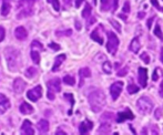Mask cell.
<instances>
[{"mask_svg":"<svg viewBox=\"0 0 163 135\" xmlns=\"http://www.w3.org/2000/svg\"><path fill=\"white\" fill-rule=\"evenodd\" d=\"M26 82L22 79H20V78H18V79H16V80L13 81V91H15V93L16 94H21V93L25 91L26 89Z\"/></svg>","mask_w":163,"mask_h":135,"instance_id":"obj_10","label":"cell"},{"mask_svg":"<svg viewBox=\"0 0 163 135\" xmlns=\"http://www.w3.org/2000/svg\"><path fill=\"white\" fill-rule=\"evenodd\" d=\"M37 129L40 134H44L49 131V122L47 120H40L37 124Z\"/></svg>","mask_w":163,"mask_h":135,"instance_id":"obj_16","label":"cell"},{"mask_svg":"<svg viewBox=\"0 0 163 135\" xmlns=\"http://www.w3.org/2000/svg\"><path fill=\"white\" fill-rule=\"evenodd\" d=\"M91 12H92V9H91V6L87 3L86 7H84V9H83V11H82V17L83 18H89L90 16H91Z\"/></svg>","mask_w":163,"mask_h":135,"instance_id":"obj_26","label":"cell"},{"mask_svg":"<svg viewBox=\"0 0 163 135\" xmlns=\"http://www.w3.org/2000/svg\"><path fill=\"white\" fill-rule=\"evenodd\" d=\"M79 75L81 78V80H80V86H82V84H83V79L90 78L91 76V71H90L89 68H82V69H80V71H79Z\"/></svg>","mask_w":163,"mask_h":135,"instance_id":"obj_20","label":"cell"},{"mask_svg":"<svg viewBox=\"0 0 163 135\" xmlns=\"http://www.w3.org/2000/svg\"><path fill=\"white\" fill-rule=\"evenodd\" d=\"M71 32H72V31H71V30H70V29H69V30H67V31H66V32H63V33H62V32H57V36H61V34H66V36H70V34H71Z\"/></svg>","mask_w":163,"mask_h":135,"instance_id":"obj_44","label":"cell"},{"mask_svg":"<svg viewBox=\"0 0 163 135\" xmlns=\"http://www.w3.org/2000/svg\"><path fill=\"white\" fill-rule=\"evenodd\" d=\"M49 48H50V49H52V50H55V51H59V50L61 49L59 44H57V43H53V42H51L50 44H49Z\"/></svg>","mask_w":163,"mask_h":135,"instance_id":"obj_39","label":"cell"},{"mask_svg":"<svg viewBox=\"0 0 163 135\" xmlns=\"http://www.w3.org/2000/svg\"><path fill=\"white\" fill-rule=\"evenodd\" d=\"M66 58H67L66 54H60L57 56L56 60H55V64H53V67H52V71H53V72H56V71L59 70V68L62 64V62L66 60Z\"/></svg>","mask_w":163,"mask_h":135,"instance_id":"obj_19","label":"cell"},{"mask_svg":"<svg viewBox=\"0 0 163 135\" xmlns=\"http://www.w3.org/2000/svg\"><path fill=\"white\" fill-rule=\"evenodd\" d=\"M66 2H67V5H69L70 6V3H71V0H64Z\"/></svg>","mask_w":163,"mask_h":135,"instance_id":"obj_54","label":"cell"},{"mask_svg":"<svg viewBox=\"0 0 163 135\" xmlns=\"http://www.w3.org/2000/svg\"><path fill=\"white\" fill-rule=\"evenodd\" d=\"M75 27H77V29H78V30H80V29H81V25H80V22H79L78 20L75 21Z\"/></svg>","mask_w":163,"mask_h":135,"instance_id":"obj_50","label":"cell"},{"mask_svg":"<svg viewBox=\"0 0 163 135\" xmlns=\"http://www.w3.org/2000/svg\"><path fill=\"white\" fill-rule=\"evenodd\" d=\"M48 98L51 100V101H52V100H55V92H52V91L49 90V91H48Z\"/></svg>","mask_w":163,"mask_h":135,"instance_id":"obj_43","label":"cell"},{"mask_svg":"<svg viewBox=\"0 0 163 135\" xmlns=\"http://www.w3.org/2000/svg\"><path fill=\"white\" fill-rule=\"evenodd\" d=\"M110 129H111V125H110V123L102 122L101 126L99 127V129H98V133H100V134H108V133L110 132Z\"/></svg>","mask_w":163,"mask_h":135,"instance_id":"obj_22","label":"cell"},{"mask_svg":"<svg viewBox=\"0 0 163 135\" xmlns=\"http://www.w3.org/2000/svg\"><path fill=\"white\" fill-rule=\"evenodd\" d=\"M151 2H152V5L157 8V10H160V11H162L163 12V8L160 5H159V2H157V0H151Z\"/></svg>","mask_w":163,"mask_h":135,"instance_id":"obj_40","label":"cell"},{"mask_svg":"<svg viewBox=\"0 0 163 135\" xmlns=\"http://www.w3.org/2000/svg\"><path fill=\"white\" fill-rule=\"evenodd\" d=\"M141 60H142V61H144L146 64H148V63H150V58H149L148 53H145V52H143V53L141 54Z\"/></svg>","mask_w":163,"mask_h":135,"instance_id":"obj_37","label":"cell"},{"mask_svg":"<svg viewBox=\"0 0 163 135\" xmlns=\"http://www.w3.org/2000/svg\"><path fill=\"white\" fill-rule=\"evenodd\" d=\"M140 41H139V38H134L130 43V50H131L133 53H138L139 50H140Z\"/></svg>","mask_w":163,"mask_h":135,"instance_id":"obj_21","label":"cell"},{"mask_svg":"<svg viewBox=\"0 0 163 135\" xmlns=\"http://www.w3.org/2000/svg\"><path fill=\"white\" fill-rule=\"evenodd\" d=\"M83 1H84V0H75V7L79 8V7L81 6V3L83 2Z\"/></svg>","mask_w":163,"mask_h":135,"instance_id":"obj_47","label":"cell"},{"mask_svg":"<svg viewBox=\"0 0 163 135\" xmlns=\"http://www.w3.org/2000/svg\"><path fill=\"white\" fill-rule=\"evenodd\" d=\"M154 34L157 36V38H160L161 40H163V33H162V30H161V28H160V25H155V28H154Z\"/></svg>","mask_w":163,"mask_h":135,"instance_id":"obj_32","label":"cell"},{"mask_svg":"<svg viewBox=\"0 0 163 135\" xmlns=\"http://www.w3.org/2000/svg\"><path fill=\"white\" fill-rule=\"evenodd\" d=\"M48 2L52 5L53 9H55L56 11H59V10H60V2H59V0H48Z\"/></svg>","mask_w":163,"mask_h":135,"instance_id":"obj_34","label":"cell"},{"mask_svg":"<svg viewBox=\"0 0 163 135\" xmlns=\"http://www.w3.org/2000/svg\"><path fill=\"white\" fill-rule=\"evenodd\" d=\"M128 71H129V69H128V68L126 67L124 69H123V70H121V71H119L117 75H119V76H124V75H126V74L128 73Z\"/></svg>","mask_w":163,"mask_h":135,"instance_id":"obj_42","label":"cell"},{"mask_svg":"<svg viewBox=\"0 0 163 135\" xmlns=\"http://www.w3.org/2000/svg\"><path fill=\"white\" fill-rule=\"evenodd\" d=\"M139 112L141 114H150L153 110V102L148 96H141L137 102Z\"/></svg>","mask_w":163,"mask_h":135,"instance_id":"obj_4","label":"cell"},{"mask_svg":"<svg viewBox=\"0 0 163 135\" xmlns=\"http://www.w3.org/2000/svg\"><path fill=\"white\" fill-rule=\"evenodd\" d=\"M134 118V115L132 113V111L130 109H126L122 112H119L118 113V116H117V122L118 123H122L126 121V120H133Z\"/></svg>","mask_w":163,"mask_h":135,"instance_id":"obj_8","label":"cell"},{"mask_svg":"<svg viewBox=\"0 0 163 135\" xmlns=\"http://www.w3.org/2000/svg\"><path fill=\"white\" fill-rule=\"evenodd\" d=\"M143 16H144V14H143V13H139V17H140V18H142V17H143Z\"/></svg>","mask_w":163,"mask_h":135,"instance_id":"obj_55","label":"cell"},{"mask_svg":"<svg viewBox=\"0 0 163 135\" xmlns=\"http://www.w3.org/2000/svg\"><path fill=\"white\" fill-rule=\"evenodd\" d=\"M27 96H28L29 100H31L32 102H37L38 100L42 96V87H41L40 85L33 87L32 90L28 91Z\"/></svg>","mask_w":163,"mask_h":135,"instance_id":"obj_7","label":"cell"},{"mask_svg":"<svg viewBox=\"0 0 163 135\" xmlns=\"http://www.w3.org/2000/svg\"><path fill=\"white\" fill-rule=\"evenodd\" d=\"M6 61L10 71H17L20 67V52L12 47H8L5 50Z\"/></svg>","mask_w":163,"mask_h":135,"instance_id":"obj_2","label":"cell"},{"mask_svg":"<svg viewBox=\"0 0 163 135\" xmlns=\"http://www.w3.org/2000/svg\"><path fill=\"white\" fill-rule=\"evenodd\" d=\"M63 82L67 84V85H75V80L73 76H71V75H66L64 78H63Z\"/></svg>","mask_w":163,"mask_h":135,"instance_id":"obj_27","label":"cell"},{"mask_svg":"<svg viewBox=\"0 0 163 135\" xmlns=\"http://www.w3.org/2000/svg\"><path fill=\"white\" fill-rule=\"evenodd\" d=\"M99 29H100V27H98L95 30H93V32L91 33V39L94 40L95 42L100 43V44H103V39L101 36H99Z\"/></svg>","mask_w":163,"mask_h":135,"instance_id":"obj_23","label":"cell"},{"mask_svg":"<svg viewBox=\"0 0 163 135\" xmlns=\"http://www.w3.org/2000/svg\"><path fill=\"white\" fill-rule=\"evenodd\" d=\"M19 110H20V112H21L22 114H25V115H29V114H31L32 112H33V107H32L29 103L23 102L22 104L20 105V109H19Z\"/></svg>","mask_w":163,"mask_h":135,"instance_id":"obj_18","label":"cell"},{"mask_svg":"<svg viewBox=\"0 0 163 135\" xmlns=\"http://www.w3.org/2000/svg\"><path fill=\"white\" fill-rule=\"evenodd\" d=\"M33 3H35V0H20L18 3L17 18L22 19L31 16L33 13Z\"/></svg>","mask_w":163,"mask_h":135,"instance_id":"obj_3","label":"cell"},{"mask_svg":"<svg viewBox=\"0 0 163 135\" xmlns=\"http://www.w3.org/2000/svg\"><path fill=\"white\" fill-rule=\"evenodd\" d=\"M161 109H157V111H155V118L157 120H160V117H161Z\"/></svg>","mask_w":163,"mask_h":135,"instance_id":"obj_46","label":"cell"},{"mask_svg":"<svg viewBox=\"0 0 163 135\" xmlns=\"http://www.w3.org/2000/svg\"><path fill=\"white\" fill-rule=\"evenodd\" d=\"M108 36V43H107V50L109 53H111L112 55L115 54L118 47H119V39L117 37L115 33H113L112 31H109L107 33Z\"/></svg>","mask_w":163,"mask_h":135,"instance_id":"obj_5","label":"cell"},{"mask_svg":"<svg viewBox=\"0 0 163 135\" xmlns=\"http://www.w3.org/2000/svg\"><path fill=\"white\" fill-rule=\"evenodd\" d=\"M94 21H95V18H91V19H90V21L88 22V27H90V25H93Z\"/></svg>","mask_w":163,"mask_h":135,"instance_id":"obj_51","label":"cell"},{"mask_svg":"<svg viewBox=\"0 0 163 135\" xmlns=\"http://www.w3.org/2000/svg\"><path fill=\"white\" fill-rule=\"evenodd\" d=\"M93 2L94 3H97V0H93Z\"/></svg>","mask_w":163,"mask_h":135,"instance_id":"obj_56","label":"cell"},{"mask_svg":"<svg viewBox=\"0 0 163 135\" xmlns=\"http://www.w3.org/2000/svg\"><path fill=\"white\" fill-rule=\"evenodd\" d=\"M15 37L17 38L20 41H23L28 38V32L26 30L25 27H18L15 30Z\"/></svg>","mask_w":163,"mask_h":135,"instance_id":"obj_15","label":"cell"},{"mask_svg":"<svg viewBox=\"0 0 163 135\" xmlns=\"http://www.w3.org/2000/svg\"><path fill=\"white\" fill-rule=\"evenodd\" d=\"M5 36H6V31H5V29L0 25V42L5 39Z\"/></svg>","mask_w":163,"mask_h":135,"instance_id":"obj_41","label":"cell"},{"mask_svg":"<svg viewBox=\"0 0 163 135\" xmlns=\"http://www.w3.org/2000/svg\"><path fill=\"white\" fill-rule=\"evenodd\" d=\"M122 89H123V82H121V81L115 82L110 86V94H111L113 100H117L119 98L121 92H122Z\"/></svg>","mask_w":163,"mask_h":135,"instance_id":"obj_6","label":"cell"},{"mask_svg":"<svg viewBox=\"0 0 163 135\" xmlns=\"http://www.w3.org/2000/svg\"><path fill=\"white\" fill-rule=\"evenodd\" d=\"M64 98H68V100L70 101V103H71V110H72V106L75 105V98H73V95H72L71 93H66V94H64ZM71 110L68 112V113H69V115H71V114H72V111H71Z\"/></svg>","mask_w":163,"mask_h":135,"instance_id":"obj_30","label":"cell"},{"mask_svg":"<svg viewBox=\"0 0 163 135\" xmlns=\"http://www.w3.org/2000/svg\"><path fill=\"white\" fill-rule=\"evenodd\" d=\"M56 134H63V135H66V132L64 131H62V129H57V132H56Z\"/></svg>","mask_w":163,"mask_h":135,"instance_id":"obj_49","label":"cell"},{"mask_svg":"<svg viewBox=\"0 0 163 135\" xmlns=\"http://www.w3.org/2000/svg\"><path fill=\"white\" fill-rule=\"evenodd\" d=\"M47 85H48V89L52 91V92H60L61 91V81L58 78H55V79H51L47 82Z\"/></svg>","mask_w":163,"mask_h":135,"instance_id":"obj_9","label":"cell"},{"mask_svg":"<svg viewBox=\"0 0 163 135\" xmlns=\"http://www.w3.org/2000/svg\"><path fill=\"white\" fill-rule=\"evenodd\" d=\"M153 17H152V18H150L149 19V20H148V28H149V29H150L151 28V25H152V21H153Z\"/></svg>","mask_w":163,"mask_h":135,"instance_id":"obj_48","label":"cell"},{"mask_svg":"<svg viewBox=\"0 0 163 135\" xmlns=\"http://www.w3.org/2000/svg\"><path fill=\"white\" fill-rule=\"evenodd\" d=\"M88 100L91 110L95 112V113L100 112L106 105V95L101 90H95V91L90 93L88 96Z\"/></svg>","mask_w":163,"mask_h":135,"instance_id":"obj_1","label":"cell"},{"mask_svg":"<svg viewBox=\"0 0 163 135\" xmlns=\"http://www.w3.org/2000/svg\"><path fill=\"white\" fill-rule=\"evenodd\" d=\"M31 48H32V50H42L44 45L39 42V41L35 40V41H32V43H31Z\"/></svg>","mask_w":163,"mask_h":135,"instance_id":"obj_33","label":"cell"},{"mask_svg":"<svg viewBox=\"0 0 163 135\" xmlns=\"http://www.w3.org/2000/svg\"><path fill=\"white\" fill-rule=\"evenodd\" d=\"M119 7V0H113V10L115 11Z\"/></svg>","mask_w":163,"mask_h":135,"instance_id":"obj_45","label":"cell"},{"mask_svg":"<svg viewBox=\"0 0 163 135\" xmlns=\"http://www.w3.org/2000/svg\"><path fill=\"white\" fill-rule=\"evenodd\" d=\"M37 73H38L37 69H36V68H33V67L28 68V69L26 70V72H25L26 76H27L28 79H33V78H36Z\"/></svg>","mask_w":163,"mask_h":135,"instance_id":"obj_24","label":"cell"},{"mask_svg":"<svg viewBox=\"0 0 163 135\" xmlns=\"http://www.w3.org/2000/svg\"><path fill=\"white\" fill-rule=\"evenodd\" d=\"M110 22H111V25L118 30V32H121V25H120L118 21H115L114 19H110Z\"/></svg>","mask_w":163,"mask_h":135,"instance_id":"obj_35","label":"cell"},{"mask_svg":"<svg viewBox=\"0 0 163 135\" xmlns=\"http://www.w3.org/2000/svg\"><path fill=\"white\" fill-rule=\"evenodd\" d=\"M159 72H160V69L157 68L155 70H154V72H153V75H152V80L153 81H157L159 80Z\"/></svg>","mask_w":163,"mask_h":135,"instance_id":"obj_38","label":"cell"},{"mask_svg":"<svg viewBox=\"0 0 163 135\" xmlns=\"http://www.w3.org/2000/svg\"><path fill=\"white\" fill-rule=\"evenodd\" d=\"M93 127V123L89 120H86L80 124V127H79V132L80 134H88L89 132L92 129Z\"/></svg>","mask_w":163,"mask_h":135,"instance_id":"obj_14","label":"cell"},{"mask_svg":"<svg viewBox=\"0 0 163 135\" xmlns=\"http://www.w3.org/2000/svg\"><path fill=\"white\" fill-rule=\"evenodd\" d=\"M102 70H103L104 73L111 74V72H112V65H111L110 61L103 62V64H102Z\"/></svg>","mask_w":163,"mask_h":135,"instance_id":"obj_25","label":"cell"},{"mask_svg":"<svg viewBox=\"0 0 163 135\" xmlns=\"http://www.w3.org/2000/svg\"><path fill=\"white\" fill-rule=\"evenodd\" d=\"M160 59H161V62L163 63V48L161 49V58Z\"/></svg>","mask_w":163,"mask_h":135,"instance_id":"obj_53","label":"cell"},{"mask_svg":"<svg viewBox=\"0 0 163 135\" xmlns=\"http://www.w3.org/2000/svg\"><path fill=\"white\" fill-rule=\"evenodd\" d=\"M160 94L163 96V82H162V84H161V87H160Z\"/></svg>","mask_w":163,"mask_h":135,"instance_id":"obj_52","label":"cell"},{"mask_svg":"<svg viewBox=\"0 0 163 135\" xmlns=\"http://www.w3.org/2000/svg\"><path fill=\"white\" fill-rule=\"evenodd\" d=\"M122 12L126 13V14L130 12V1H129V0H126V2H124V6H123V9H122Z\"/></svg>","mask_w":163,"mask_h":135,"instance_id":"obj_36","label":"cell"},{"mask_svg":"<svg viewBox=\"0 0 163 135\" xmlns=\"http://www.w3.org/2000/svg\"><path fill=\"white\" fill-rule=\"evenodd\" d=\"M21 133L26 135H33L35 134V129L32 126L31 122L29 120H25V122L22 123V127H21Z\"/></svg>","mask_w":163,"mask_h":135,"instance_id":"obj_13","label":"cell"},{"mask_svg":"<svg viewBox=\"0 0 163 135\" xmlns=\"http://www.w3.org/2000/svg\"><path fill=\"white\" fill-rule=\"evenodd\" d=\"M139 83L142 87L148 84V70L145 68H139Z\"/></svg>","mask_w":163,"mask_h":135,"instance_id":"obj_11","label":"cell"},{"mask_svg":"<svg viewBox=\"0 0 163 135\" xmlns=\"http://www.w3.org/2000/svg\"><path fill=\"white\" fill-rule=\"evenodd\" d=\"M31 59L36 64H38L40 62V53L38 52L37 50H32L31 51Z\"/></svg>","mask_w":163,"mask_h":135,"instance_id":"obj_28","label":"cell"},{"mask_svg":"<svg viewBox=\"0 0 163 135\" xmlns=\"http://www.w3.org/2000/svg\"><path fill=\"white\" fill-rule=\"evenodd\" d=\"M139 86H137L135 84H129L128 85V92L129 94H135V93L139 92Z\"/></svg>","mask_w":163,"mask_h":135,"instance_id":"obj_31","label":"cell"},{"mask_svg":"<svg viewBox=\"0 0 163 135\" xmlns=\"http://www.w3.org/2000/svg\"><path fill=\"white\" fill-rule=\"evenodd\" d=\"M9 109H10V101L6 95L0 94V114L6 113Z\"/></svg>","mask_w":163,"mask_h":135,"instance_id":"obj_12","label":"cell"},{"mask_svg":"<svg viewBox=\"0 0 163 135\" xmlns=\"http://www.w3.org/2000/svg\"><path fill=\"white\" fill-rule=\"evenodd\" d=\"M11 10V0H2V6H1V14L6 17L9 14Z\"/></svg>","mask_w":163,"mask_h":135,"instance_id":"obj_17","label":"cell"},{"mask_svg":"<svg viewBox=\"0 0 163 135\" xmlns=\"http://www.w3.org/2000/svg\"><path fill=\"white\" fill-rule=\"evenodd\" d=\"M110 0H101V10L102 11H108L110 9Z\"/></svg>","mask_w":163,"mask_h":135,"instance_id":"obj_29","label":"cell"}]
</instances>
